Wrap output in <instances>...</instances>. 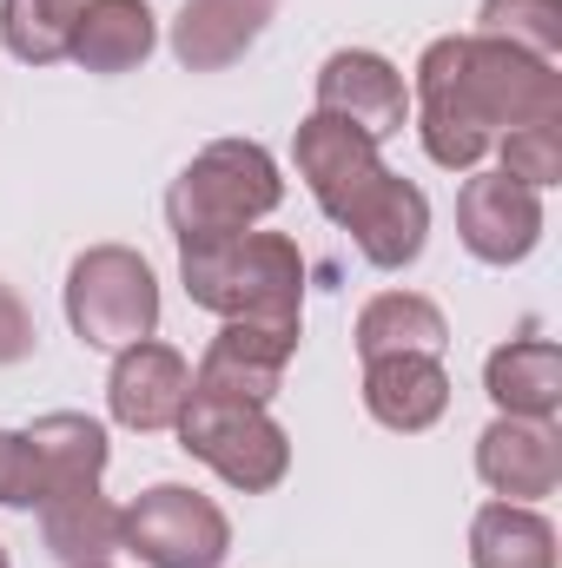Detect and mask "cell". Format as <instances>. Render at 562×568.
I'll list each match as a JSON object with an SVG mask.
<instances>
[{
  "label": "cell",
  "mask_w": 562,
  "mask_h": 568,
  "mask_svg": "<svg viewBox=\"0 0 562 568\" xmlns=\"http://www.w3.org/2000/svg\"><path fill=\"white\" fill-rule=\"evenodd\" d=\"M411 120H418V140L430 152V165L470 172V165H483L496 152L503 133L562 120V73L556 60L523 53L510 40L443 33V40L423 47L418 60Z\"/></svg>",
  "instance_id": "obj_1"
},
{
  "label": "cell",
  "mask_w": 562,
  "mask_h": 568,
  "mask_svg": "<svg viewBox=\"0 0 562 568\" xmlns=\"http://www.w3.org/2000/svg\"><path fill=\"white\" fill-rule=\"evenodd\" d=\"M179 278H185V297L212 317L298 324L304 311V252L284 232L179 239Z\"/></svg>",
  "instance_id": "obj_2"
},
{
  "label": "cell",
  "mask_w": 562,
  "mask_h": 568,
  "mask_svg": "<svg viewBox=\"0 0 562 568\" xmlns=\"http://www.w3.org/2000/svg\"><path fill=\"white\" fill-rule=\"evenodd\" d=\"M284 199L279 159L259 140H212L192 152V165L165 192V225L172 239H219V232H252L272 219Z\"/></svg>",
  "instance_id": "obj_3"
},
{
  "label": "cell",
  "mask_w": 562,
  "mask_h": 568,
  "mask_svg": "<svg viewBox=\"0 0 562 568\" xmlns=\"http://www.w3.org/2000/svg\"><path fill=\"white\" fill-rule=\"evenodd\" d=\"M172 429H179V449H185V456H199L212 476H225V483L245 489V496L279 489L284 469H291V436L272 424L265 404H239V397H205V390H192Z\"/></svg>",
  "instance_id": "obj_4"
},
{
  "label": "cell",
  "mask_w": 562,
  "mask_h": 568,
  "mask_svg": "<svg viewBox=\"0 0 562 568\" xmlns=\"http://www.w3.org/2000/svg\"><path fill=\"white\" fill-rule=\"evenodd\" d=\"M67 324L93 351H127L159 331V278L133 245H93L67 272Z\"/></svg>",
  "instance_id": "obj_5"
},
{
  "label": "cell",
  "mask_w": 562,
  "mask_h": 568,
  "mask_svg": "<svg viewBox=\"0 0 562 568\" xmlns=\"http://www.w3.org/2000/svg\"><path fill=\"white\" fill-rule=\"evenodd\" d=\"M127 549L145 568H219L232 556V523L212 496L185 483H152L127 509Z\"/></svg>",
  "instance_id": "obj_6"
},
{
  "label": "cell",
  "mask_w": 562,
  "mask_h": 568,
  "mask_svg": "<svg viewBox=\"0 0 562 568\" xmlns=\"http://www.w3.org/2000/svg\"><path fill=\"white\" fill-rule=\"evenodd\" d=\"M298 351V324H265V317H225V331L205 344L192 390L205 397H239V404H272Z\"/></svg>",
  "instance_id": "obj_7"
},
{
  "label": "cell",
  "mask_w": 562,
  "mask_h": 568,
  "mask_svg": "<svg viewBox=\"0 0 562 568\" xmlns=\"http://www.w3.org/2000/svg\"><path fill=\"white\" fill-rule=\"evenodd\" d=\"M311 113H331V120H344V126H358V133H371V140L384 145L391 133L411 126V87H404V73L384 53L338 47L318 67V106Z\"/></svg>",
  "instance_id": "obj_8"
},
{
  "label": "cell",
  "mask_w": 562,
  "mask_h": 568,
  "mask_svg": "<svg viewBox=\"0 0 562 568\" xmlns=\"http://www.w3.org/2000/svg\"><path fill=\"white\" fill-rule=\"evenodd\" d=\"M456 239L470 258L483 265H523L543 239V192L503 179V172H476L456 192Z\"/></svg>",
  "instance_id": "obj_9"
},
{
  "label": "cell",
  "mask_w": 562,
  "mask_h": 568,
  "mask_svg": "<svg viewBox=\"0 0 562 568\" xmlns=\"http://www.w3.org/2000/svg\"><path fill=\"white\" fill-rule=\"evenodd\" d=\"M358 239V252L378 265V272H404L423 258V239H430V199H423L411 179H398L391 165L331 219Z\"/></svg>",
  "instance_id": "obj_10"
},
{
  "label": "cell",
  "mask_w": 562,
  "mask_h": 568,
  "mask_svg": "<svg viewBox=\"0 0 562 568\" xmlns=\"http://www.w3.org/2000/svg\"><path fill=\"white\" fill-rule=\"evenodd\" d=\"M185 397H192V364H185L172 344L140 337V344L113 351V377H107V410H113V424L140 429V436L172 429L179 410H185Z\"/></svg>",
  "instance_id": "obj_11"
},
{
  "label": "cell",
  "mask_w": 562,
  "mask_h": 568,
  "mask_svg": "<svg viewBox=\"0 0 562 568\" xmlns=\"http://www.w3.org/2000/svg\"><path fill=\"white\" fill-rule=\"evenodd\" d=\"M291 159H298V179L311 185V199H318L324 219H338V212L384 172L378 140L358 133V126H344V120H331V113H304V120H298Z\"/></svg>",
  "instance_id": "obj_12"
},
{
  "label": "cell",
  "mask_w": 562,
  "mask_h": 568,
  "mask_svg": "<svg viewBox=\"0 0 562 568\" xmlns=\"http://www.w3.org/2000/svg\"><path fill=\"white\" fill-rule=\"evenodd\" d=\"M476 476L503 503H543L562 483V436L536 417H496L476 436Z\"/></svg>",
  "instance_id": "obj_13"
},
{
  "label": "cell",
  "mask_w": 562,
  "mask_h": 568,
  "mask_svg": "<svg viewBox=\"0 0 562 568\" xmlns=\"http://www.w3.org/2000/svg\"><path fill=\"white\" fill-rule=\"evenodd\" d=\"M272 13H279V0H185L172 20V60L185 73H225L232 60H245L259 47Z\"/></svg>",
  "instance_id": "obj_14"
},
{
  "label": "cell",
  "mask_w": 562,
  "mask_h": 568,
  "mask_svg": "<svg viewBox=\"0 0 562 568\" xmlns=\"http://www.w3.org/2000/svg\"><path fill=\"white\" fill-rule=\"evenodd\" d=\"M364 410L384 429H404V436L430 429L450 410V371H443V357H423V351L371 357L364 364Z\"/></svg>",
  "instance_id": "obj_15"
},
{
  "label": "cell",
  "mask_w": 562,
  "mask_h": 568,
  "mask_svg": "<svg viewBox=\"0 0 562 568\" xmlns=\"http://www.w3.org/2000/svg\"><path fill=\"white\" fill-rule=\"evenodd\" d=\"M483 390L496 404V417H536L556 424L562 410V351L550 337H510L490 351L483 364Z\"/></svg>",
  "instance_id": "obj_16"
},
{
  "label": "cell",
  "mask_w": 562,
  "mask_h": 568,
  "mask_svg": "<svg viewBox=\"0 0 562 568\" xmlns=\"http://www.w3.org/2000/svg\"><path fill=\"white\" fill-rule=\"evenodd\" d=\"M152 40H159V20L145 0H80L67 60H80L87 73H133L152 53Z\"/></svg>",
  "instance_id": "obj_17"
},
{
  "label": "cell",
  "mask_w": 562,
  "mask_h": 568,
  "mask_svg": "<svg viewBox=\"0 0 562 568\" xmlns=\"http://www.w3.org/2000/svg\"><path fill=\"white\" fill-rule=\"evenodd\" d=\"M40 536H47L53 562L100 568L107 556L127 549V509L113 496H100V489H73V496L40 503Z\"/></svg>",
  "instance_id": "obj_18"
},
{
  "label": "cell",
  "mask_w": 562,
  "mask_h": 568,
  "mask_svg": "<svg viewBox=\"0 0 562 568\" xmlns=\"http://www.w3.org/2000/svg\"><path fill=\"white\" fill-rule=\"evenodd\" d=\"M33 463H40V503L73 496V489H100L107 469V424L80 417V410H53L40 424H27Z\"/></svg>",
  "instance_id": "obj_19"
},
{
  "label": "cell",
  "mask_w": 562,
  "mask_h": 568,
  "mask_svg": "<svg viewBox=\"0 0 562 568\" xmlns=\"http://www.w3.org/2000/svg\"><path fill=\"white\" fill-rule=\"evenodd\" d=\"M450 344V324L443 311L423 297V291H378L364 311H358V357H398V351H423V357H443Z\"/></svg>",
  "instance_id": "obj_20"
},
{
  "label": "cell",
  "mask_w": 562,
  "mask_h": 568,
  "mask_svg": "<svg viewBox=\"0 0 562 568\" xmlns=\"http://www.w3.org/2000/svg\"><path fill=\"white\" fill-rule=\"evenodd\" d=\"M470 568H556V529L530 503H483L470 523Z\"/></svg>",
  "instance_id": "obj_21"
},
{
  "label": "cell",
  "mask_w": 562,
  "mask_h": 568,
  "mask_svg": "<svg viewBox=\"0 0 562 568\" xmlns=\"http://www.w3.org/2000/svg\"><path fill=\"white\" fill-rule=\"evenodd\" d=\"M73 13L80 0H0V40L27 67H53L73 47Z\"/></svg>",
  "instance_id": "obj_22"
},
{
  "label": "cell",
  "mask_w": 562,
  "mask_h": 568,
  "mask_svg": "<svg viewBox=\"0 0 562 568\" xmlns=\"http://www.w3.org/2000/svg\"><path fill=\"white\" fill-rule=\"evenodd\" d=\"M476 33H490V40H510V47H523V53L556 60V53H562V0H483Z\"/></svg>",
  "instance_id": "obj_23"
},
{
  "label": "cell",
  "mask_w": 562,
  "mask_h": 568,
  "mask_svg": "<svg viewBox=\"0 0 562 568\" xmlns=\"http://www.w3.org/2000/svg\"><path fill=\"white\" fill-rule=\"evenodd\" d=\"M496 172L503 179H516V185H530V192H543V185H556L562 179V120H543V126H516V133H503L496 140Z\"/></svg>",
  "instance_id": "obj_24"
},
{
  "label": "cell",
  "mask_w": 562,
  "mask_h": 568,
  "mask_svg": "<svg viewBox=\"0 0 562 568\" xmlns=\"http://www.w3.org/2000/svg\"><path fill=\"white\" fill-rule=\"evenodd\" d=\"M33 351V311L20 304V291L0 278V364H20Z\"/></svg>",
  "instance_id": "obj_25"
},
{
  "label": "cell",
  "mask_w": 562,
  "mask_h": 568,
  "mask_svg": "<svg viewBox=\"0 0 562 568\" xmlns=\"http://www.w3.org/2000/svg\"><path fill=\"white\" fill-rule=\"evenodd\" d=\"M0 568H13V562H7V549H0Z\"/></svg>",
  "instance_id": "obj_26"
},
{
  "label": "cell",
  "mask_w": 562,
  "mask_h": 568,
  "mask_svg": "<svg viewBox=\"0 0 562 568\" xmlns=\"http://www.w3.org/2000/svg\"><path fill=\"white\" fill-rule=\"evenodd\" d=\"M100 568H107V562H100Z\"/></svg>",
  "instance_id": "obj_27"
}]
</instances>
